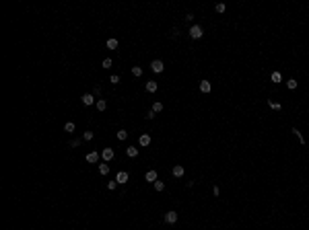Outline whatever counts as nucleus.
I'll list each match as a JSON object with an SVG mask.
<instances>
[{
	"label": "nucleus",
	"instance_id": "obj_1",
	"mask_svg": "<svg viewBox=\"0 0 309 230\" xmlns=\"http://www.w3.org/2000/svg\"><path fill=\"white\" fill-rule=\"evenodd\" d=\"M202 35H204V31H202L200 25H192V27H190V37H192V39H200Z\"/></svg>",
	"mask_w": 309,
	"mask_h": 230
},
{
	"label": "nucleus",
	"instance_id": "obj_2",
	"mask_svg": "<svg viewBox=\"0 0 309 230\" xmlns=\"http://www.w3.org/2000/svg\"><path fill=\"white\" fill-rule=\"evenodd\" d=\"M114 156H115L114 148H103V150H101V158H103V162H111V160H114Z\"/></svg>",
	"mask_w": 309,
	"mask_h": 230
},
{
	"label": "nucleus",
	"instance_id": "obj_3",
	"mask_svg": "<svg viewBox=\"0 0 309 230\" xmlns=\"http://www.w3.org/2000/svg\"><path fill=\"white\" fill-rule=\"evenodd\" d=\"M150 70L157 72V74H161V72L165 70V64H163L161 60H153V62H150Z\"/></svg>",
	"mask_w": 309,
	"mask_h": 230
},
{
	"label": "nucleus",
	"instance_id": "obj_4",
	"mask_svg": "<svg viewBox=\"0 0 309 230\" xmlns=\"http://www.w3.org/2000/svg\"><path fill=\"white\" fill-rule=\"evenodd\" d=\"M80 101H82V105H87V107H89V105L95 103V95H93V92H85V95L80 97Z\"/></svg>",
	"mask_w": 309,
	"mask_h": 230
},
{
	"label": "nucleus",
	"instance_id": "obj_5",
	"mask_svg": "<svg viewBox=\"0 0 309 230\" xmlns=\"http://www.w3.org/2000/svg\"><path fill=\"white\" fill-rule=\"evenodd\" d=\"M165 222H167V224H175V222H177V212H175V210H169V212L165 214Z\"/></svg>",
	"mask_w": 309,
	"mask_h": 230
},
{
	"label": "nucleus",
	"instance_id": "obj_6",
	"mask_svg": "<svg viewBox=\"0 0 309 230\" xmlns=\"http://www.w3.org/2000/svg\"><path fill=\"white\" fill-rule=\"evenodd\" d=\"M85 158H87V162H91V164H95V162H99V158H101V154H99V152H89V154L85 156Z\"/></svg>",
	"mask_w": 309,
	"mask_h": 230
},
{
	"label": "nucleus",
	"instance_id": "obj_7",
	"mask_svg": "<svg viewBox=\"0 0 309 230\" xmlns=\"http://www.w3.org/2000/svg\"><path fill=\"white\" fill-rule=\"evenodd\" d=\"M183 172H185V169H183L182 164H175V166L171 169V175H173V177H177V179H179V177H183Z\"/></svg>",
	"mask_w": 309,
	"mask_h": 230
},
{
	"label": "nucleus",
	"instance_id": "obj_8",
	"mask_svg": "<svg viewBox=\"0 0 309 230\" xmlns=\"http://www.w3.org/2000/svg\"><path fill=\"white\" fill-rule=\"evenodd\" d=\"M115 181L120 185H124V183H128V172L126 171H120L117 175H115Z\"/></svg>",
	"mask_w": 309,
	"mask_h": 230
},
{
	"label": "nucleus",
	"instance_id": "obj_9",
	"mask_svg": "<svg viewBox=\"0 0 309 230\" xmlns=\"http://www.w3.org/2000/svg\"><path fill=\"white\" fill-rule=\"evenodd\" d=\"M138 144H140L142 148H146V146L150 144V136H149V134H142V136L138 138Z\"/></svg>",
	"mask_w": 309,
	"mask_h": 230
},
{
	"label": "nucleus",
	"instance_id": "obj_10",
	"mask_svg": "<svg viewBox=\"0 0 309 230\" xmlns=\"http://www.w3.org/2000/svg\"><path fill=\"white\" fill-rule=\"evenodd\" d=\"M105 45H107V49H117V45H120V41L111 37V39H107V43H105Z\"/></svg>",
	"mask_w": 309,
	"mask_h": 230
},
{
	"label": "nucleus",
	"instance_id": "obj_11",
	"mask_svg": "<svg viewBox=\"0 0 309 230\" xmlns=\"http://www.w3.org/2000/svg\"><path fill=\"white\" fill-rule=\"evenodd\" d=\"M144 179H146L149 183H155V181H157V171H149L146 175H144Z\"/></svg>",
	"mask_w": 309,
	"mask_h": 230
},
{
	"label": "nucleus",
	"instance_id": "obj_12",
	"mask_svg": "<svg viewBox=\"0 0 309 230\" xmlns=\"http://www.w3.org/2000/svg\"><path fill=\"white\" fill-rule=\"evenodd\" d=\"M126 154L130 156V158H136V156H138V148H134V146H128V148H126Z\"/></svg>",
	"mask_w": 309,
	"mask_h": 230
},
{
	"label": "nucleus",
	"instance_id": "obj_13",
	"mask_svg": "<svg viewBox=\"0 0 309 230\" xmlns=\"http://www.w3.org/2000/svg\"><path fill=\"white\" fill-rule=\"evenodd\" d=\"M157 86H159L157 80H146V91H149V92H155V91H157Z\"/></svg>",
	"mask_w": 309,
	"mask_h": 230
},
{
	"label": "nucleus",
	"instance_id": "obj_14",
	"mask_svg": "<svg viewBox=\"0 0 309 230\" xmlns=\"http://www.w3.org/2000/svg\"><path fill=\"white\" fill-rule=\"evenodd\" d=\"M270 80H272V82H276V84H278V82L282 80V74H280V72L276 70V72H272V74H270Z\"/></svg>",
	"mask_w": 309,
	"mask_h": 230
},
{
	"label": "nucleus",
	"instance_id": "obj_15",
	"mask_svg": "<svg viewBox=\"0 0 309 230\" xmlns=\"http://www.w3.org/2000/svg\"><path fill=\"white\" fill-rule=\"evenodd\" d=\"M200 91H202V92H210V82H208V80H200Z\"/></svg>",
	"mask_w": 309,
	"mask_h": 230
},
{
	"label": "nucleus",
	"instance_id": "obj_16",
	"mask_svg": "<svg viewBox=\"0 0 309 230\" xmlns=\"http://www.w3.org/2000/svg\"><path fill=\"white\" fill-rule=\"evenodd\" d=\"M97 109H99V111H105V109H107V101H105V99H97Z\"/></svg>",
	"mask_w": 309,
	"mask_h": 230
},
{
	"label": "nucleus",
	"instance_id": "obj_17",
	"mask_svg": "<svg viewBox=\"0 0 309 230\" xmlns=\"http://www.w3.org/2000/svg\"><path fill=\"white\" fill-rule=\"evenodd\" d=\"M99 172H101V175H107V172H109V162H101V164H99Z\"/></svg>",
	"mask_w": 309,
	"mask_h": 230
},
{
	"label": "nucleus",
	"instance_id": "obj_18",
	"mask_svg": "<svg viewBox=\"0 0 309 230\" xmlns=\"http://www.w3.org/2000/svg\"><path fill=\"white\" fill-rule=\"evenodd\" d=\"M153 111H155V113L163 111V103H161V101H155V103H153Z\"/></svg>",
	"mask_w": 309,
	"mask_h": 230
},
{
	"label": "nucleus",
	"instance_id": "obj_19",
	"mask_svg": "<svg viewBox=\"0 0 309 230\" xmlns=\"http://www.w3.org/2000/svg\"><path fill=\"white\" fill-rule=\"evenodd\" d=\"M74 129H76V126H74V123H72V121H68V123H66V126H64V132H68V134H72V132H74Z\"/></svg>",
	"mask_w": 309,
	"mask_h": 230
},
{
	"label": "nucleus",
	"instance_id": "obj_20",
	"mask_svg": "<svg viewBox=\"0 0 309 230\" xmlns=\"http://www.w3.org/2000/svg\"><path fill=\"white\" fill-rule=\"evenodd\" d=\"M297 84H299V82L295 80V78H291V80H286V86H288L291 91H295V89H297Z\"/></svg>",
	"mask_w": 309,
	"mask_h": 230
},
{
	"label": "nucleus",
	"instance_id": "obj_21",
	"mask_svg": "<svg viewBox=\"0 0 309 230\" xmlns=\"http://www.w3.org/2000/svg\"><path fill=\"white\" fill-rule=\"evenodd\" d=\"M268 105H270V109H274V111H280V109H282V105L274 103V101H268Z\"/></svg>",
	"mask_w": 309,
	"mask_h": 230
},
{
	"label": "nucleus",
	"instance_id": "obj_22",
	"mask_svg": "<svg viewBox=\"0 0 309 230\" xmlns=\"http://www.w3.org/2000/svg\"><path fill=\"white\" fill-rule=\"evenodd\" d=\"M153 185H155V189H157V191H163V189H165V183H163V181H159V179H157Z\"/></svg>",
	"mask_w": 309,
	"mask_h": 230
},
{
	"label": "nucleus",
	"instance_id": "obj_23",
	"mask_svg": "<svg viewBox=\"0 0 309 230\" xmlns=\"http://www.w3.org/2000/svg\"><path fill=\"white\" fill-rule=\"evenodd\" d=\"M293 134H295V136H297V138H299V142H301V144H305V138L301 136V132H299L297 127H293Z\"/></svg>",
	"mask_w": 309,
	"mask_h": 230
},
{
	"label": "nucleus",
	"instance_id": "obj_24",
	"mask_svg": "<svg viewBox=\"0 0 309 230\" xmlns=\"http://www.w3.org/2000/svg\"><path fill=\"white\" fill-rule=\"evenodd\" d=\"M132 76H142V68L140 66H134L132 68Z\"/></svg>",
	"mask_w": 309,
	"mask_h": 230
},
{
	"label": "nucleus",
	"instance_id": "obj_25",
	"mask_svg": "<svg viewBox=\"0 0 309 230\" xmlns=\"http://www.w3.org/2000/svg\"><path fill=\"white\" fill-rule=\"evenodd\" d=\"M128 138V132H126V129H120V132H117V140H126Z\"/></svg>",
	"mask_w": 309,
	"mask_h": 230
},
{
	"label": "nucleus",
	"instance_id": "obj_26",
	"mask_svg": "<svg viewBox=\"0 0 309 230\" xmlns=\"http://www.w3.org/2000/svg\"><path fill=\"white\" fill-rule=\"evenodd\" d=\"M214 11H217V12H225V11H227V6H225L223 2H218L217 6H214Z\"/></svg>",
	"mask_w": 309,
	"mask_h": 230
},
{
	"label": "nucleus",
	"instance_id": "obj_27",
	"mask_svg": "<svg viewBox=\"0 0 309 230\" xmlns=\"http://www.w3.org/2000/svg\"><path fill=\"white\" fill-rule=\"evenodd\" d=\"M82 140H87V142H89V140H93V132H91V129H87V132L82 134Z\"/></svg>",
	"mask_w": 309,
	"mask_h": 230
},
{
	"label": "nucleus",
	"instance_id": "obj_28",
	"mask_svg": "<svg viewBox=\"0 0 309 230\" xmlns=\"http://www.w3.org/2000/svg\"><path fill=\"white\" fill-rule=\"evenodd\" d=\"M117 185H120V183H117V181L114 179V181H109V183H107V189H109V191H114V189L117 187Z\"/></svg>",
	"mask_w": 309,
	"mask_h": 230
},
{
	"label": "nucleus",
	"instance_id": "obj_29",
	"mask_svg": "<svg viewBox=\"0 0 309 230\" xmlns=\"http://www.w3.org/2000/svg\"><path fill=\"white\" fill-rule=\"evenodd\" d=\"M101 66H103V68H111V58H105Z\"/></svg>",
	"mask_w": 309,
	"mask_h": 230
},
{
	"label": "nucleus",
	"instance_id": "obj_30",
	"mask_svg": "<svg viewBox=\"0 0 309 230\" xmlns=\"http://www.w3.org/2000/svg\"><path fill=\"white\" fill-rule=\"evenodd\" d=\"M109 82H111V84H120V76H117V74H114V76L109 78Z\"/></svg>",
	"mask_w": 309,
	"mask_h": 230
},
{
	"label": "nucleus",
	"instance_id": "obj_31",
	"mask_svg": "<svg viewBox=\"0 0 309 230\" xmlns=\"http://www.w3.org/2000/svg\"><path fill=\"white\" fill-rule=\"evenodd\" d=\"M155 115H157V113L150 109V111H146V115H144V117H146V119H155Z\"/></svg>",
	"mask_w": 309,
	"mask_h": 230
},
{
	"label": "nucleus",
	"instance_id": "obj_32",
	"mask_svg": "<svg viewBox=\"0 0 309 230\" xmlns=\"http://www.w3.org/2000/svg\"><path fill=\"white\" fill-rule=\"evenodd\" d=\"M70 146H72V148H79V146H80V140H72V142H70Z\"/></svg>",
	"mask_w": 309,
	"mask_h": 230
},
{
	"label": "nucleus",
	"instance_id": "obj_33",
	"mask_svg": "<svg viewBox=\"0 0 309 230\" xmlns=\"http://www.w3.org/2000/svg\"><path fill=\"white\" fill-rule=\"evenodd\" d=\"M93 95H95V97H101V89H99V86H95V92H93Z\"/></svg>",
	"mask_w": 309,
	"mask_h": 230
},
{
	"label": "nucleus",
	"instance_id": "obj_34",
	"mask_svg": "<svg viewBox=\"0 0 309 230\" xmlns=\"http://www.w3.org/2000/svg\"><path fill=\"white\" fill-rule=\"evenodd\" d=\"M171 37H179V31L177 29H171Z\"/></svg>",
	"mask_w": 309,
	"mask_h": 230
}]
</instances>
